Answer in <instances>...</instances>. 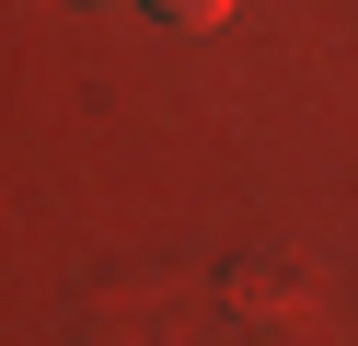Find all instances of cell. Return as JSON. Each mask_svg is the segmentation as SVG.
<instances>
[{
  "label": "cell",
  "mask_w": 358,
  "mask_h": 346,
  "mask_svg": "<svg viewBox=\"0 0 358 346\" xmlns=\"http://www.w3.org/2000/svg\"><path fill=\"white\" fill-rule=\"evenodd\" d=\"M150 12H162V23H220L231 0H150Z\"/></svg>",
  "instance_id": "1"
}]
</instances>
